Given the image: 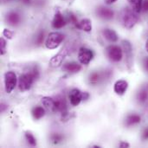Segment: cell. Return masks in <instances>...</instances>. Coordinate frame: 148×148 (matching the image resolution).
<instances>
[{"instance_id":"6da1fadb","label":"cell","mask_w":148,"mask_h":148,"mask_svg":"<svg viewBox=\"0 0 148 148\" xmlns=\"http://www.w3.org/2000/svg\"><path fill=\"white\" fill-rule=\"evenodd\" d=\"M39 77L38 69L34 67L29 72L24 73L20 75L18 79V88L21 92H25L29 90L34 83V82Z\"/></svg>"},{"instance_id":"7a4b0ae2","label":"cell","mask_w":148,"mask_h":148,"mask_svg":"<svg viewBox=\"0 0 148 148\" xmlns=\"http://www.w3.org/2000/svg\"><path fill=\"white\" fill-rule=\"evenodd\" d=\"M136 12L133 10H125L122 12V16H121V21L125 28L127 29H132L139 21V17L135 14Z\"/></svg>"},{"instance_id":"3957f363","label":"cell","mask_w":148,"mask_h":148,"mask_svg":"<svg viewBox=\"0 0 148 148\" xmlns=\"http://www.w3.org/2000/svg\"><path fill=\"white\" fill-rule=\"evenodd\" d=\"M64 35L60 32H51L48 36V38L45 42V46L49 49H56L63 41Z\"/></svg>"},{"instance_id":"277c9868","label":"cell","mask_w":148,"mask_h":148,"mask_svg":"<svg viewBox=\"0 0 148 148\" xmlns=\"http://www.w3.org/2000/svg\"><path fill=\"white\" fill-rule=\"evenodd\" d=\"M107 56L110 59V61L114 62H119L122 60L123 57V50L120 46L117 45H110L106 49Z\"/></svg>"},{"instance_id":"5b68a950","label":"cell","mask_w":148,"mask_h":148,"mask_svg":"<svg viewBox=\"0 0 148 148\" xmlns=\"http://www.w3.org/2000/svg\"><path fill=\"white\" fill-rule=\"evenodd\" d=\"M17 78L16 74L13 71H8L4 75V87L5 91L8 94H10L16 86Z\"/></svg>"},{"instance_id":"8992f818","label":"cell","mask_w":148,"mask_h":148,"mask_svg":"<svg viewBox=\"0 0 148 148\" xmlns=\"http://www.w3.org/2000/svg\"><path fill=\"white\" fill-rule=\"evenodd\" d=\"M94 58V53L91 49L88 48H81L78 52V60L81 64L83 65H88L89 62Z\"/></svg>"},{"instance_id":"52a82bcc","label":"cell","mask_w":148,"mask_h":148,"mask_svg":"<svg viewBox=\"0 0 148 148\" xmlns=\"http://www.w3.org/2000/svg\"><path fill=\"white\" fill-rule=\"evenodd\" d=\"M122 46H123L124 54L126 56L127 63L128 67L130 68L132 65V62H133V48H132V45H131L129 41L123 40L122 41Z\"/></svg>"},{"instance_id":"ba28073f","label":"cell","mask_w":148,"mask_h":148,"mask_svg":"<svg viewBox=\"0 0 148 148\" xmlns=\"http://www.w3.org/2000/svg\"><path fill=\"white\" fill-rule=\"evenodd\" d=\"M66 24H67V21L63 16V15L60 11H56L52 21V27L56 29H59L63 28Z\"/></svg>"},{"instance_id":"9c48e42d","label":"cell","mask_w":148,"mask_h":148,"mask_svg":"<svg viewBox=\"0 0 148 148\" xmlns=\"http://www.w3.org/2000/svg\"><path fill=\"white\" fill-rule=\"evenodd\" d=\"M69 101L73 107L78 106L82 101V92L77 88H74L69 94Z\"/></svg>"},{"instance_id":"30bf717a","label":"cell","mask_w":148,"mask_h":148,"mask_svg":"<svg viewBox=\"0 0 148 148\" xmlns=\"http://www.w3.org/2000/svg\"><path fill=\"white\" fill-rule=\"evenodd\" d=\"M128 88V82L125 80H119L115 82L114 86V90L115 94L119 95H123Z\"/></svg>"},{"instance_id":"8fae6325","label":"cell","mask_w":148,"mask_h":148,"mask_svg":"<svg viewBox=\"0 0 148 148\" xmlns=\"http://www.w3.org/2000/svg\"><path fill=\"white\" fill-rule=\"evenodd\" d=\"M97 15L103 18V19H107V20H109V19H112L114 16V12L109 9V8H106V7H100L97 9Z\"/></svg>"},{"instance_id":"7c38bea8","label":"cell","mask_w":148,"mask_h":148,"mask_svg":"<svg viewBox=\"0 0 148 148\" xmlns=\"http://www.w3.org/2000/svg\"><path fill=\"white\" fill-rule=\"evenodd\" d=\"M6 20L8 22V23L11 26H16L17 24L20 23L21 22V16L20 15L16 12V11H10L7 14L6 16Z\"/></svg>"},{"instance_id":"4fadbf2b","label":"cell","mask_w":148,"mask_h":148,"mask_svg":"<svg viewBox=\"0 0 148 148\" xmlns=\"http://www.w3.org/2000/svg\"><path fill=\"white\" fill-rule=\"evenodd\" d=\"M62 69L66 72L71 73V74H75V73H78L79 71H81L82 69V66L80 64H78L77 62H67L63 65Z\"/></svg>"},{"instance_id":"5bb4252c","label":"cell","mask_w":148,"mask_h":148,"mask_svg":"<svg viewBox=\"0 0 148 148\" xmlns=\"http://www.w3.org/2000/svg\"><path fill=\"white\" fill-rule=\"evenodd\" d=\"M102 34H103V36L108 41H109L111 42H115L119 39V36H118L117 33L114 30L111 29H103Z\"/></svg>"},{"instance_id":"9a60e30c","label":"cell","mask_w":148,"mask_h":148,"mask_svg":"<svg viewBox=\"0 0 148 148\" xmlns=\"http://www.w3.org/2000/svg\"><path fill=\"white\" fill-rule=\"evenodd\" d=\"M67 56V50L66 49H62V51H61L60 53H58L56 56H55L51 60H50V64L52 66H59L62 60L64 59V57Z\"/></svg>"},{"instance_id":"2e32d148","label":"cell","mask_w":148,"mask_h":148,"mask_svg":"<svg viewBox=\"0 0 148 148\" xmlns=\"http://www.w3.org/2000/svg\"><path fill=\"white\" fill-rule=\"evenodd\" d=\"M77 29H82L85 32H90L92 30V22L91 20L88 18H84L81 21H79V24Z\"/></svg>"},{"instance_id":"e0dca14e","label":"cell","mask_w":148,"mask_h":148,"mask_svg":"<svg viewBox=\"0 0 148 148\" xmlns=\"http://www.w3.org/2000/svg\"><path fill=\"white\" fill-rule=\"evenodd\" d=\"M42 105L49 109L51 112H56V107H55V99L51 97H43L42 99Z\"/></svg>"},{"instance_id":"ac0fdd59","label":"cell","mask_w":148,"mask_h":148,"mask_svg":"<svg viewBox=\"0 0 148 148\" xmlns=\"http://www.w3.org/2000/svg\"><path fill=\"white\" fill-rule=\"evenodd\" d=\"M140 121H141V118H140V115H138V114H131V115L127 117L125 124H126L127 127H129L134 126L136 124H139Z\"/></svg>"},{"instance_id":"d6986e66","label":"cell","mask_w":148,"mask_h":148,"mask_svg":"<svg viewBox=\"0 0 148 148\" xmlns=\"http://www.w3.org/2000/svg\"><path fill=\"white\" fill-rule=\"evenodd\" d=\"M32 116L35 120L38 121L45 115V109L42 107H35L31 111Z\"/></svg>"},{"instance_id":"ffe728a7","label":"cell","mask_w":148,"mask_h":148,"mask_svg":"<svg viewBox=\"0 0 148 148\" xmlns=\"http://www.w3.org/2000/svg\"><path fill=\"white\" fill-rule=\"evenodd\" d=\"M127 2L130 3L132 9L136 12L139 13L142 10V3L143 0H127Z\"/></svg>"},{"instance_id":"44dd1931","label":"cell","mask_w":148,"mask_h":148,"mask_svg":"<svg viewBox=\"0 0 148 148\" xmlns=\"http://www.w3.org/2000/svg\"><path fill=\"white\" fill-rule=\"evenodd\" d=\"M101 78H102V76L100 73L94 72L89 75V82H90V84L95 85V84L99 83V82L101 81Z\"/></svg>"},{"instance_id":"7402d4cb","label":"cell","mask_w":148,"mask_h":148,"mask_svg":"<svg viewBox=\"0 0 148 148\" xmlns=\"http://www.w3.org/2000/svg\"><path fill=\"white\" fill-rule=\"evenodd\" d=\"M25 139L28 142V144L30 146V147H36V138L34 137V135L29 133V132H26L25 133Z\"/></svg>"},{"instance_id":"603a6c76","label":"cell","mask_w":148,"mask_h":148,"mask_svg":"<svg viewBox=\"0 0 148 148\" xmlns=\"http://www.w3.org/2000/svg\"><path fill=\"white\" fill-rule=\"evenodd\" d=\"M148 98V92L146 89H143V90H140L139 93H138V95H137V99L138 101L140 102V103H143L145 102Z\"/></svg>"},{"instance_id":"cb8c5ba5","label":"cell","mask_w":148,"mask_h":148,"mask_svg":"<svg viewBox=\"0 0 148 148\" xmlns=\"http://www.w3.org/2000/svg\"><path fill=\"white\" fill-rule=\"evenodd\" d=\"M50 139H51V140H52V142L54 144H58V143H60L63 140V136L61 134L55 133V134H53L50 136Z\"/></svg>"},{"instance_id":"d4e9b609","label":"cell","mask_w":148,"mask_h":148,"mask_svg":"<svg viewBox=\"0 0 148 148\" xmlns=\"http://www.w3.org/2000/svg\"><path fill=\"white\" fill-rule=\"evenodd\" d=\"M44 36H45L44 30H41L40 32H38V34H37L36 37V41H35L36 44L41 45V44L42 43L43 40H44Z\"/></svg>"},{"instance_id":"484cf974","label":"cell","mask_w":148,"mask_h":148,"mask_svg":"<svg viewBox=\"0 0 148 148\" xmlns=\"http://www.w3.org/2000/svg\"><path fill=\"white\" fill-rule=\"evenodd\" d=\"M6 41L4 40V38H1L0 39V54L1 55H4L5 50H6Z\"/></svg>"},{"instance_id":"4316f807","label":"cell","mask_w":148,"mask_h":148,"mask_svg":"<svg viewBox=\"0 0 148 148\" xmlns=\"http://www.w3.org/2000/svg\"><path fill=\"white\" fill-rule=\"evenodd\" d=\"M69 18L70 23H71L72 24H74V25L77 28V27H78V24H79V21H78L77 17H76L74 14L69 13Z\"/></svg>"},{"instance_id":"83f0119b","label":"cell","mask_w":148,"mask_h":148,"mask_svg":"<svg viewBox=\"0 0 148 148\" xmlns=\"http://www.w3.org/2000/svg\"><path fill=\"white\" fill-rule=\"evenodd\" d=\"M3 36L7 37L8 39H11V38H12V36H13V33H12L10 30L7 29H3Z\"/></svg>"},{"instance_id":"f1b7e54d","label":"cell","mask_w":148,"mask_h":148,"mask_svg":"<svg viewBox=\"0 0 148 148\" xmlns=\"http://www.w3.org/2000/svg\"><path fill=\"white\" fill-rule=\"evenodd\" d=\"M142 10L144 12H148V0H143V3H142Z\"/></svg>"},{"instance_id":"f546056e","label":"cell","mask_w":148,"mask_h":148,"mask_svg":"<svg viewBox=\"0 0 148 148\" xmlns=\"http://www.w3.org/2000/svg\"><path fill=\"white\" fill-rule=\"evenodd\" d=\"M143 66H144L145 70L148 73V56L147 57H145V59L143 61Z\"/></svg>"},{"instance_id":"4dcf8cb0","label":"cell","mask_w":148,"mask_h":148,"mask_svg":"<svg viewBox=\"0 0 148 148\" xmlns=\"http://www.w3.org/2000/svg\"><path fill=\"white\" fill-rule=\"evenodd\" d=\"M142 139L143 140H148V128H147L143 132V134H142Z\"/></svg>"},{"instance_id":"1f68e13d","label":"cell","mask_w":148,"mask_h":148,"mask_svg":"<svg viewBox=\"0 0 148 148\" xmlns=\"http://www.w3.org/2000/svg\"><path fill=\"white\" fill-rule=\"evenodd\" d=\"M89 98V94L87 92H82V101H86Z\"/></svg>"},{"instance_id":"d6a6232c","label":"cell","mask_w":148,"mask_h":148,"mask_svg":"<svg viewBox=\"0 0 148 148\" xmlns=\"http://www.w3.org/2000/svg\"><path fill=\"white\" fill-rule=\"evenodd\" d=\"M120 147H129V144L127 142H121L120 144Z\"/></svg>"},{"instance_id":"836d02e7","label":"cell","mask_w":148,"mask_h":148,"mask_svg":"<svg viewBox=\"0 0 148 148\" xmlns=\"http://www.w3.org/2000/svg\"><path fill=\"white\" fill-rule=\"evenodd\" d=\"M117 0H105V3H107V4H112V3H115Z\"/></svg>"},{"instance_id":"e575fe53","label":"cell","mask_w":148,"mask_h":148,"mask_svg":"<svg viewBox=\"0 0 148 148\" xmlns=\"http://www.w3.org/2000/svg\"><path fill=\"white\" fill-rule=\"evenodd\" d=\"M20 1L24 4H29L31 3V0H20Z\"/></svg>"},{"instance_id":"d590c367","label":"cell","mask_w":148,"mask_h":148,"mask_svg":"<svg viewBox=\"0 0 148 148\" xmlns=\"http://www.w3.org/2000/svg\"><path fill=\"white\" fill-rule=\"evenodd\" d=\"M146 49H147V51L148 52V39L147 40V42H146Z\"/></svg>"}]
</instances>
